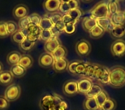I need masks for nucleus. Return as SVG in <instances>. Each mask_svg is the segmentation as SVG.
Masks as SVG:
<instances>
[{
    "instance_id": "f257e3e1",
    "label": "nucleus",
    "mask_w": 125,
    "mask_h": 110,
    "mask_svg": "<svg viewBox=\"0 0 125 110\" xmlns=\"http://www.w3.org/2000/svg\"><path fill=\"white\" fill-rule=\"evenodd\" d=\"M110 84L115 88L125 85V69L123 67L115 66L110 70Z\"/></svg>"
},
{
    "instance_id": "f03ea898",
    "label": "nucleus",
    "mask_w": 125,
    "mask_h": 110,
    "mask_svg": "<svg viewBox=\"0 0 125 110\" xmlns=\"http://www.w3.org/2000/svg\"><path fill=\"white\" fill-rule=\"evenodd\" d=\"M109 11H108L107 3L100 2L97 4L91 11V17L94 19H101V18L109 17Z\"/></svg>"
},
{
    "instance_id": "7ed1b4c3",
    "label": "nucleus",
    "mask_w": 125,
    "mask_h": 110,
    "mask_svg": "<svg viewBox=\"0 0 125 110\" xmlns=\"http://www.w3.org/2000/svg\"><path fill=\"white\" fill-rule=\"evenodd\" d=\"M21 93V89L20 85L16 84H11L7 87L4 91V97L8 101H14L20 97Z\"/></svg>"
},
{
    "instance_id": "20e7f679",
    "label": "nucleus",
    "mask_w": 125,
    "mask_h": 110,
    "mask_svg": "<svg viewBox=\"0 0 125 110\" xmlns=\"http://www.w3.org/2000/svg\"><path fill=\"white\" fill-rule=\"evenodd\" d=\"M91 44L87 40H81L75 44V52L80 56H87L91 52Z\"/></svg>"
},
{
    "instance_id": "39448f33",
    "label": "nucleus",
    "mask_w": 125,
    "mask_h": 110,
    "mask_svg": "<svg viewBox=\"0 0 125 110\" xmlns=\"http://www.w3.org/2000/svg\"><path fill=\"white\" fill-rule=\"evenodd\" d=\"M111 51L114 56L121 57L125 54V40H116L112 43Z\"/></svg>"
},
{
    "instance_id": "423d86ee",
    "label": "nucleus",
    "mask_w": 125,
    "mask_h": 110,
    "mask_svg": "<svg viewBox=\"0 0 125 110\" xmlns=\"http://www.w3.org/2000/svg\"><path fill=\"white\" fill-rule=\"evenodd\" d=\"M54 63V59L52 55L48 52H45L40 55V59H39V64L41 67L43 68H48L53 65Z\"/></svg>"
},
{
    "instance_id": "0eeeda50",
    "label": "nucleus",
    "mask_w": 125,
    "mask_h": 110,
    "mask_svg": "<svg viewBox=\"0 0 125 110\" xmlns=\"http://www.w3.org/2000/svg\"><path fill=\"white\" fill-rule=\"evenodd\" d=\"M63 92L67 96H73L78 93V87H77V82L75 81H68L63 85Z\"/></svg>"
},
{
    "instance_id": "6e6552de",
    "label": "nucleus",
    "mask_w": 125,
    "mask_h": 110,
    "mask_svg": "<svg viewBox=\"0 0 125 110\" xmlns=\"http://www.w3.org/2000/svg\"><path fill=\"white\" fill-rule=\"evenodd\" d=\"M93 85L92 81L89 78H82L77 82V87H78V92L82 94H86L88 92Z\"/></svg>"
},
{
    "instance_id": "1a4fd4ad",
    "label": "nucleus",
    "mask_w": 125,
    "mask_h": 110,
    "mask_svg": "<svg viewBox=\"0 0 125 110\" xmlns=\"http://www.w3.org/2000/svg\"><path fill=\"white\" fill-rule=\"evenodd\" d=\"M28 9L24 4H18L13 9V16L16 19H21V18L28 16Z\"/></svg>"
},
{
    "instance_id": "9d476101",
    "label": "nucleus",
    "mask_w": 125,
    "mask_h": 110,
    "mask_svg": "<svg viewBox=\"0 0 125 110\" xmlns=\"http://www.w3.org/2000/svg\"><path fill=\"white\" fill-rule=\"evenodd\" d=\"M59 46H61L60 40L57 39V37H53L48 41L45 42V50L46 52L52 54Z\"/></svg>"
},
{
    "instance_id": "9b49d317",
    "label": "nucleus",
    "mask_w": 125,
    "mask_h": 110,
    "mask_svg": "<svg viewBox=\"0 0 125 110\" xmlns=\"http://www.w3.org/2000/svg\"><path fill=\"white\" fill-rule=\"evenodd\" d=\"M111 23L113 26H118V25H123L125 23V15L123 11H119L116 14L111 15L109 16Z\"/></svg>"
},
{
    "instance_id": "f8f14e48",
    "label": "nucleus",
    "mask_w": 125,
    "mask_h": 110,
    "mask_svg": "<svg viewBox=\"0 0 125 110\" xmlns=\"http://www.w3.org/2000/svg\"><path fill=\"white\" fill-rule=\"evenodd\" d=\"M61 0H46L43 4V6L48 12H55L59 9Z\"/></svg>"
},
{
    "instance_id": "ddd939ff",
    "label": "nucleus",
    "mask_w": 125,
    "mask_h": 110,
    "mask_svg": "<svg viewBox=\"0 0 125 110\" xmlns=\"http://www.w3.org/2000/svg\"><path fill=\"white\" fill-rule=\"evenodd\" d=\"M97 25L99 26L101 28L104 30V32H111V30L113 29L114 26L113 24L111 23V20L110 17H106V18H101V19H98L97 20Z\"/></svg>"
},
{
    "instance_id": "4468645a",
    "label": "nucleus",
    "mask_w": 125,
    "mask_h": 110,
    "mask_svg": "<svg viewBox=\"0 0 125 110\" xmlns=\"http://www.w3.org/2000/svg\"><path fill=\"white\" fill-rule=\"evenodd\" d=\"M69 62L66 59H60V60H54L53 63V69L57 72H62V71L67 70V67H68Z\"/></svg>"
},
{
    "instance_id": "2eb2a0df",
    "label": "nucleus",
    "mask_w": 125,
    "mask_h": 110,
    "mask_svg": "<svg viewBox=\"0 0 125 110\" xmlns=\"http://www.w3.org/2000/svg\"><path fill=\"white\" fill-rule=\"evenodd\" d=\"M21 57V54L19 52L13 51V52H10V53L7 55L6 60H7L8 64L11 65V66H12V65H18Z\"/></svg>"
},
{
    "instance_id": "dca6fc26",
    "label": "nucleus",
    "mask_w": 125,
    "mask_h": 110,
    "mask_svg": "<svg viewBox=\"0 0 125 110\" xmlns=\"http://www.w3.org/2000/svg\"><path fill=\"white\" fill-rule=\"evenodd\" d=\"M33 60L30 55H27V54H23L21 55V59H20V61L18 63V65H21V67H23L24 69H28L33 65Z\"/></svg>"
},
{
    "instance_id": "f3484780",
    "label": "nucleus",
    "mask_w": 125,
    "mask_h": 110,
    "mask_svg": "<svg viewBox=\"0 0 125 110\" xmlns=\"http://www.w3.org/2000/svg\"><path fill=\"white\" fill-rule=\"evenodd\" d=\"M27 70L24 69L23 67H21L19 65H12L10 69V72L12 74L13 77H21L26 74Z\"/></svg>"
},
{
    "instance_id": "a211bd4d",
    "label": "nucleus",
    "mask_w": 125,
    "mask_h": 110,
    "mask_svg": "<svg viewBox=\"0 0 125 110\" xmlns=\"http://www.w3.org/2000/svg\"><path fill=\"white\" fill-rule=\"evenodd\" d=\"M54 60H60V59H65L67 55V49L63 46H59L55 51L52 53Z\"/></svg>"
},
{
    "instance_id": "6ab92c4d",
    "label": "nucleus",
    "mask_w": 125,
    "mask_h": 110,
    "mask_svg": "<svg viewBox=\"0 0 125 110\" xmlns=\"http://www.w3.org/2000/svg\"><path fill=\"white\" fill-rule=\"evenodd\" d=\"M111 35L114 38H116L120 40L125 35V27L124 25H118V26H114L113 29L111 32Z\"/></svg>"
},
{
    "instance_id": "aec40b11",
    "label": "nucleus",
    "mask_w": 125,
    "mask_h": 110,
    "mask_svg": "<svg viewBox=\"0 0 125 110\" xmlns=\"http://www.w3.org/2000/svg\"><path fill=\"white\" fill-rule=\"evenodd\" d=\"M40 33H41V28L39 26H33L31 28V31H30L29 35L28 36V38L29 40L33 42H36L37 40L40 39Z\"/></svg>"
},
{
    "instance_id": "412c9836",
    "label": "nucleus",
    "mask_w": 125,
    "mask_h": 110,
    "mask_svg": "<svg viewBox=\"0 0 125 110\" xmlns=\"http://www.w3.org/2000/svg\"><path fill=\"white\" fill-rule=\"evenodd\" d=\"M13 77H14L10 72H2L0 73V84H3V85L11 84Z\"/></svg>"
},
{
    "instance_id": "4be33fe9",
    "label": "nucleus",
    "mask_w": 125,
    "mask_h": 110,
    "mask_svg": "<svg viewBox=\"0 0 125 110\" xmlns=\"http://www.w3.org/2000/svg\"><path fill=\"white\" fill-rule=\"evenodd\" d=\"M82 26H83V28L86 31L89 32V31H91L93 28L97 26V20L91 17V16L88 18H86V19H84Z\"/></svg>"
},
{
    "instance_id": "5701e85b",
    "label": "nucleus",
    "mask_w": 125,
    "mask_h": 110,
    "mask_svg": "<svg viewBox=\"0 0 125 110\" xmlns=\"http://www.w3.org/2000/svg\"><path fill=\"white\" fill-rule=\"evenodd\" d=\"M102 90L103 89L101 88V86L98 85V84H93L91 89L88 90V92L86 93L85 95L87 96V98H95Z\"/></svg>"
},
{
    "instance_id": "b1692460",
    "label": "nucleus",
    "mask_w": 125,
    "mask_h": 110,
    "mask_svg": "<svg viewBox=\"0 0 125 110\" xmlns=\"http://www.w3.org/2000/svg\"><path fill=\"white\" fill-rule=\"evenodd\" d=\"M84 106L87 110H98L99 108L95 98H87Z\"/></svg>"
},
{
    "instance_id": "393cba45",
    "label": "nucleus",
    "mask_w": 125,
    "mask_h": 110,
    "mask_svg": "<svg viewBox=\"0 0 125 110\" xmlns=\"http://www.w3.org/2000/svg\"><path fill=\"white\" fill-rule=\"evenodd\" d=\"M39 27L41 28V30H51L53 28V24L50 21V19L47 17H43L40 20V23Z\"/></svg>"
},
{
    "instance_id": "a878e982",
    "label": "nucleus",
    "mask_w": 125,
    "mask_h": 110,
    "mask_svg": "<svg viewBox=\"0 0 125 110\" xmlns=\"http://www.w3.org/2000/svg\"><path fill=\"white\" fill-rule=\"evenodd\" d=\"M88 33H89V35H90L91 38L98 39V38H99V37H101L103 35H104V30L97 25L95 28H94L92 30H91V31H89Z\"/></svg>"
},
{
    "instance_id": "bb28decb",
    "label": "nucleus",
    "mask_w": 125,
    "mask_h": 110,
    "mask_svg": "<svg viewBox=\"0 0 125 110\" xmlns=\"http://www.w3.org/2000/svg\"><path fill=\"white\" fill-rule=\"evenodd\" d=\"M107 7L108 11H109V15L116 14V12L119 11V7H118V2L117 1H109L107 3Z\"/></svg>"
},
{
    "instance_id": "cd10ccee",
    "label": "nucleus",
    "mask_w": 125,
    "mask_h": 110,
    "mask_svg": "<svg viewBox=\"0 0 125 110\" xmlns=\"http://www.w3.org/2000/svg\"><path fill=\"white\" fill-rule=\"evenodd\" d=\"M6 23V28H7L8 34L10 35H14L16 32H17L19 30L18 28V24H16L15 22L13 21H8L5 22Z\"/></svg>"
},
{
    "instance_id": "c85d7f7f",
    "label": "nucleus",
    "mask_w": 125,
    "mask_h": 110,
    "mask_svg": "<svg viewBox=\"0 0 125 110\" xmlns=\"http://www.w3.org/2000/svg\"><path fill=\"white\" fill-rule=\"evenodd\" d=\"M100 108L102 110H114L116 108V101L114 100L111 99V98H108L103 105L100 107Z\"/></svg>"
},
{
    "instance_id": "c756f323",
    "label": "nucleus",
    "mask_w": 125,
    "mask_h": 110,
    "mask_svg": "<svg viewBox=\"0 0 125 110\" xmlns=\"http://www.w3.org/2000/svg\"><path fill=\"white\" fill-rule=\"evenodd\" d=\"M20 46V48L23 51H30L33 47L35 46V42L33 41H31L29 40L28 39H25L21 44H19Z\"/></svg>"
},
{
    "instance_id": "7c9ffc66",
    "label": "nucleus",
    "mask_w": 125,
    "mask_h": 110,
    "mask_svg": "<svg viewBox=\"0 0 125 110\" xmlns=\"http://www.w3.org/2000/svg\"><path fill=\"white\" fill-rule=\"evenodd\" d=\"M68 15L71 17V19L73 20L75 23H76L77 21H78V20L81 18V16H82V11L78 8V9L70 10V12L68 13Z\"/></svg>"
},
{
    "instance_id": "2f4dec72",
    "label": "nucleus",
    "mask_w": 125,
    "mask_h": 110,
    "mask_svg": "<svg viewBox=\"0 0 125 110\" xmlns=\"http://www.w3.org/2000/svg\"><path fill=\"white\" fill-rule=\"evenodd\" d=\"M28 18H29L30 25H32V26H39L40 20H41L40 16L39 14H37V13H33V14L29 15Z\"/></svg>"
},
{
    "instance_id": "473e14b6",
    "label": "nucleus",
    "mask_w": 125,
    "mask_h": 110,
    "mask_svg": "<svg viewBox=\"0 0 125 110\" xmlns=\"http://www.w3.org/2000/svg\"><path fill=\"white\" fill-rule=\"evenodd\" d=\"M104 68H105V67L101 66V65H94V74H93L92 77L99 80V78L102 76V74L104 73Z\"/></svg>"
},
{
    "instance_id": "72a5a7b5",
    "label": "nucleus",
    "mask_w": 125,
    "mask_h": 110,
    "mask_svg": "<svg viewBox=\"0 0 125 110\" xmlns=\"http://www.w3.org/2000/svg\"><path fill=\"white\" fill-rule=\"evenodd\" d=\"M99 81L103 84H110V70L108 68H104V72L102 74L100 77L99 78Z\"/></svg>"
},
{
    "instance_id": "f704fd0d",
    "label": "nucleus",
    "mask_w": 125,
    "mask_h": 110,
    "mask_svg": "<svg viewBox=\"0 0 125 110\" xmlns=\"http://www.w3.org/2000/svg\"><path fill=\"white\" fill-rule=\"evenodd\" d=\"M108 96H107V94H106L105 92H104V91H101L100 93H99V95H98L97 96L95 97V100H96V101H97V103H98V105H99V108H100V107L103 105V103L104 102V101H106V100L108 99Z\"/></svg>"
},
{
    "instance_id": "c9c22d12",
    "label": "nucleus",
    "mask_w": 125,
    "mask_h": 110,
    "mask_svg": "<svg viewBox=\"0 0 125 110\" xmlns=\"http://www.w3.org/2000/svg\"><path fill=\"white\" fill-rule=\"evenodd\" d=\"M25 39H26V37L24 36V35L21 33V31L20 29L18 30L17 32H16L14 35H12V40H13V41L16 42V43L21 44Z\"/></svg>"
},
{
    "instance_id": "e433bc0d",
    "label": "nucleus",
    "mask_w": 125,
    "mask_h": 110,
    "mask_svg": "<svg viewBox=\"0 0 125 110\" xmlns=\"http://www.w3.org/2000/svg\"><path fill=\"white\" fill-rule=\"evenodd\" d=\"M53 35H52V31L51 30H41V33H40V39L44 41H48L49 40H51L52 38H53Z\"/></svg>"
},
{
    "instance_id": "4c0bfd02",
    "label": "nucleus",
    "mask_w": 125,
    "mask_h": 110,
    "mask_svg": "<svg viewBox=\"0 0 125 110\" xmlns=\"http://www.w3.org/2000/svg\"><path fill=\"white\" fill-rule=\"evenodd\" d=\"M29 26H30V22H29L28 16H25V17L19 20V23H18V28H19V29H25V28H28Z\"/></svg>"
},
{
    "instance_id": "58836bf2",
    "label": "nucleus",
    "mask_w": 125,
    "mask_h": 110,
    "mask_svg": "<svg viewBox=\"0 0 125 110\" xmlns=\"http://www.w3.org/2000/svg\"><path fill=\"white\" fill-rule=\"evenodd\" d=\"M70 11V8L68 4V2L67 1H61L60 6H59L58 11H60L62 14H68Z\"/></svg>"
},
{
    "instance_id": "ea45409f",
    "label": "nucleus",
    "mask_w": 125,
    "mask_h": 110,
    "mask_svg": "<svg viewBox=\"0 0 125 110\" xmlns=\"http://www.w3.org/2000/svg\"><path fill=\"white\" fill-rule=\"evenodd\" d=\"M81 63V61H74L71 62L68 65L67 70L70 73L73 74V75H76V68L78 66V65Z\"/></svg>"
},
{
    "instance_id": "a19ab883",
    "label": "nucleus",
    "mask_w": 125,
    "mask_h": 110,
    "mask_svg": "<svg viewBox=\"0 0 125 110\" xmlns=\"http://www.w3.org/2000/svg\"><path fill=\"white\" fill-rule=\"evenodd\" d=\"M9 35L5 22H0V38H5Z\"/></svg>"
},
{
    "instance_id": "79ce46f5",
    "label": "nucleus",
    "mask_w": 125,
    "mask_h": 110,
    "mask_svg": "<svg viewBox=\"0 0 125 110\" xmlns=\"http://www.w3.org/2000/svg\"><path fill=\"white\" fill-rule=\"evenodd\" d=\"M49 19H50V21L52 22L54 26V25H56L57 23H58L59 22L62 21V16L59 14H53L49 17Z\"/></svg>"
},
{
    "instance_id": "37998d69",
    "label": "nucleus",
    "mask_w": 125,
    "mask_h": 110,
    "mask_svg": "<svg viewBox=\"0 0 125 110\" xmlns=\"http://www.w3.org/2000/svg\"><path fill=\"white\" fill-rule=\"evenodd\" d=\"M10 101L5 99L4 96H0V110H4L9 107Z\"/></svg>"
},
{
    "instance_id": "c03bdc74",
    "label": "nucleus",
    "mask_w": 125,
    "mask_h": 110,
    "mask_svg": "<svg viewBox=\"0 0 125 110\" xmlns=\"http://www.w3.org/2000/svg\"><path fill=\"white\" fill-rule=\"evenodd\" d=\"M75 23H70V24L65 25L64 32L69 35H71L75 32Z\"/></svg>"
},
{
    "instance_id": "a18cd8bd",
    "label": "nucleus",
    "mask_w": 125,
    "mask_h": 110,
    "mask_svg": "<svg viewBox=\"0 0 125 110\" xmlns=\"http://www.w3.org/2000/svg\"><path fill=\"white\" fill-rule=\"evenodd\" d=\"M62 22L64 23L65 25L70 24V23H75L68 14H65V15H63V16H62Z\"/></svg>"
},
{
    "instance_id": "49530a36",
    "label": "nucleus",
    "mask_w": 125,
    "mask_h": 110,
    "mask_svg": "<svg viewBox=\"0 0 125 110\" xmlns=\"http://www.w3.org/2000/svg\"><path fill=\"white\" fill-rule=\"evenodd\" d=\"M67 2H68V4L70 6V10H75L79 8V3L76 0H70V1H67Z\"/></svg>"
},
{
    "instance_id": "de8ad7c7",
    "label": "nucleus",
    "mask_w": 125,
    "mask_h": 110,
    "mask_svg": "<svg viewBox=\"0 0 125 110\" xmlns=\"http://www.w3.org/2000/svg\"><path fill=\"white\" fill-rule=\"evenodd\" d=\"M54 28H56L57 30H58L60 33H62V32H64V28H65V24L63 23H62V21L59 22L58 23H57L56 25H54Z\"/></svg>"
},
{
    "instance_id": "09e8293b",
    "label": "nucleus",
    "mask_w": 125,
    "mask_h": 110,
    "mask_svg": "<svg viewBox=\"0 0 125 110\" xmlns=\"http://www.w3.org/2000/svg\"><path fill=\"white\" fill-rule=\"evenodd\" d=\"M87 65V64H85V63H82V62H81V63L78 65V66H77V68H76V74H82V73H83V72H84V70H85Z\"/></svg>"
},
{
    "instance_id": "8fccbe9b",
    "label": "nucleus",
    "mask_w": 125,
    "mask_h": 110,
    "mask_svg": "<svg viewBox=\"0 0 125 110\" xmlns=\"http://www.w3.org/2000/svg\"><path fill=\"white\" fill-rule=\"evenodd\" d=\"M3 65H2V63H1V62H0V73H1V72H3Z\"/></svg>"
},
{
    "instance_id": "3c124183",
    "label": "nucleus",
    "mask_w": 125,
    "mask_h": 110,
    "mask_svg": "<svg viewBox=\"0 0 125 110\" xmlns=\"http://www.w3.org/2000/svg\"><path fill=\"white\" fill-rule=\"evenodd\" d=\"M124 15H125V11H124Z\"/></svg>"
}]
</instances>
